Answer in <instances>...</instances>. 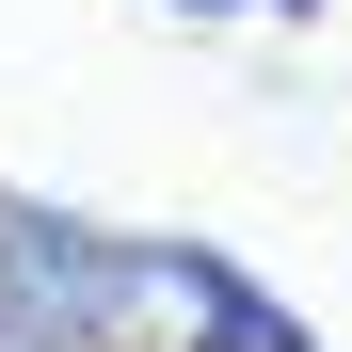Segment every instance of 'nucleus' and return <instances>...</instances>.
Listing matches in <instances>:
<instances>
[{"label": "nucleus", "instance_id": "f03ea898", "mask_svg": "<svg viewBox=\"0 0 352 352\" xmlns=\"http://www.w3.org/2000/svg\"><path fill=\"white\" fill-rule=\"evenodd\" d=\"M208 16H288V0H208Z\"/></svg>", "mask_w": 352, "mask_h": 352}, {"label": "nucleus", "instance_id": "f257e3e1", "mask_svg": "<svg viewBox=\"0 0 352 352\" xmlns=\"http://www.w3.org/2000/svg\"><path fill=\"white\" fill-rule=\"evenodd\" d=\"M224 352H305V336H288L272 305H224Z\"/></svg>", "mask_w": 352, "mask_h": 352}]
</instances>
